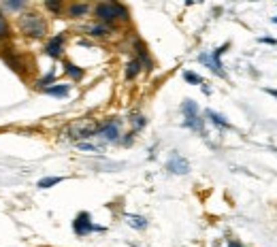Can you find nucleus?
Returning a JSON list of instances; mask_svg holds the SVG:
<instances>
[{"label":"nucleus","instance_id":"nucleus-1","mask_svg":"<svg viewBox=\"0 0 277 247\" xmlns=\"http://www.w3.org/2000/svg\"><path fill=\"white\" fill-rule=\"evenodd\" d=\"M92 13L96 17L98 24H105L109 26V28H113L115 24L120 22H128L130 20V11L126 5L122 3H115V0H111V3H98L92 7Z\"/></svg>","mask_w":277,"mask_h":247},{"label":"nucleus","instance_id":"nucleus-2","mask_svg":"<svg viewBox=\"0 0 277 247\" xmlns=\"http://www.w3.org/2000/svg\"><path fill=\"white\" fill-rule=\"evenodd\" d=\"M17 24H20V30L26 36H30V39L41 41V39H45V36H47V22H45V17H41L39 13H34V11L22 13L20 20H17Z\"/></svg>","mask_w":277,"mask_h":247},{"label":"nucleus","instance_id":"nucleus-3","mask_svg":"<svg viewBox=\"0 0 277 247\" xmlns=\"http://www.w3.org/2000/svg\"><path fill=\"white\" fill-rule=\"evenodd\" d=\"M98 124H101V122L92 120V117H81V120H75L73 124L66 128V136H68L70 141L83 143L85 139H92V136H96Z\"/></svg>","mask_w":277,"mask_h":247},{"label":"nucleus","instance_id":"nucleus-4","mask_svg":"<svg viewBox=\"0 0 277 247\" xmlns=\"http://www.w3.org/2000/svg\"><path fill=\"white\" fill-rule=\"evenodd\" d=\"M96 136L103 143H120L122 141V120L120 117H107L98 124Z\"/></svg>","mask_w":277,"mask_h":247},{"label":"nucleus","instance_id":"nucleus-5","mask_svg":"<svg viewBox=\"0 0 277 247\" xmlns=\"http://www.w3.org/2000/svg\"><path fill=\"white\" fill-rule=\"evenodd\" d=\"M181 113H183V126L190 128V130L203 132L205 130V120L199 113V105L194 103L192 98H186L181 103Z\"/></svg>","mask_w":277,"mask_h":247},{"label":"nucleus","instance_id":"nucleus-6","mask_svg":"<svg viewBox=\"0 0 277 247\" xmlns=\"http://www.w3.org/2000/svg\"><path fill=\"white\" fill-rule=\"evenodd\" d=\"M230 47L228 43H224L222 47H218V49H213L211 53H201L199 56V62L201 64H205L207 68H211V72H216L218 77H226V70H224V66H222V56H224V51Z\"/></svg>","mask_w":277,"mask_h":247},{"label":"nucleus","instance_id":"nucleus-7","mask_svg":"<svg viewBox=\"0 0 277 247\" xmlns=\"http://www.w3.org/2000/svg\"><path fill=\"white\" fill-rule=\"evenodd\" d=\"M73 232L77 236H85L90 232H105V226H98L92 222V215L87 211H81L75 219H73Z\"/></svg>","mask_w":277,"mask_h":247},{"label":"nucleus","instance_id":"nucleus-8","mask_svg":"<svg viewBox=\"0 0 277 247\" xmlns=\"http://www.w3.org/2000/svg\"><path fill=\"white\" fill-rule=\"evenodd\" d=\"M64 43H66V34L64 32L51 36V39L47 41V45H45V53L51 60H60L62 56H64Z\"/></svg>","mask_w":277,"mask_h":247},{"label":"nucleus","instance_id":"nucleus-9","mask_svg":"<svg viewBox=\"0 0 277 247\" xmlns=\"http://www.w3.org/2000/svg\"><path fill=\"white\" fill-rule=\"evenodd\" d=\"M132 51H135V58L143 64V70H145V72L154 70V60H151L149 51H147V47H145V43L137 39L135 43H132Z\"/></svg>","mask_w":277,"mask_h":247},{"label":"nucleus","instance_id":"nucleus-10","mask_svg":"<svg viewBox=\"0 0 277 247\" xmlns=\"http://www.w3.org/2000/svg\"><path fill=\"white\" fill-rule=\"evenodd\" d=\"M166 171L173 175H188L190 173V162L179 153H171V158L166 162Z\"/></svg>","mask_w":277,"mask_h":247},{"label":"nucleus","instance_id":"nucleus-11","mask_svg":"<svg viewBox=\"0 0 277 247\" xmlns=\"http://www.w3.org/2000/svg\"><path fill=\"white\" fill-rule=\"evenodd\" d=\"M64 11H66V17H70V20H81V17H87L92 13V5H87V3H70Z\"/></svg>","mask_w":277,"mask_h":247},{"label":"nucleus","instance_id":"nucleus-12","mask_svg":"<svg viewBox=\"0 0 277 247\" xmlns=\"http://www.w3.org/2000/svg\"><path fill=\"white\" fill-rule=\"evenodd\" d=\"M87 36H92V39H109V36L113 34V28H109V26H105V24H90L85 28Z\"/></svg>","mask_w":277,"mask_h":247},{"label":"nucleus","instance_id":"nucleus-13","mask_svg":"<svg viewBox=\"0 0 277 247\" xmlns=\"http://www.w3.org/2000/svg\"><path fill=\"white\" fill-rule=\"evenodd\" d=\"M141 72H143V64L137 58H130L126 62V66H124V79H126V81H135Z\"/></svg>","mask_w":277,"mask_h":247},{"label":"nucleus","instance_id":"nucleus-14","mask_svg":"<svg viewBox=\"0 0 277 247\" xmlns=\"http://www.w3.org/2000/svg\"><path fill=\"white\" fill-rule=\"evenodd\" d=\"M0 56H3V60H5L15 72H22V70H24V68H22V60H20V56H17L13 49H0Z\"/></svg>","mask_w":277,"mask_h":247},{"label":"nucleus","instance_id":"nucleus-15","mask_svg":"<svg viewBox=\"0 0 277 247\" xmlns=\"http://www.w3.org/2000/svg\"><path fill=\"white\" fill-rule=\"evenodd\" d=\"M70 84H53L51 88L47 90H43V94H47V96H53V98H66L70 94Z\"/></svg>","mask_w":277,"mask_h":247},{"label":"nucleus","instance_id":"nucleus-16","mask_svg":"<svg viewBox=\"0 0 277 247\" xmlns=\"http://www.w3.org/2000/svg\"><path fill=\"white\" fill-rule=\"evenodd\" d=\"M62 68H64V72L73 81H81L85 77V70L81 66H77V64H73V62H64V66H62Z\"/></svg>","mask_w":277,"mask_h":247},{"label":"nucleus","instance_id":"nucleus-17","mask_svg":"<svg viewBox=\"0 0 277 247\" xmlns=\"http://www.w3.org/2000/svg\"><path fill=\"white\" fill-rule=\"evenodd\" d=\"M124 219H126V224L130 228H135V230H145L147 228V219L143 215H135V213H126L124 215Z\"/></svg>","mask_w":277,"mask_h":247},{"label":"nucleus","instance_id":"nucleus-18","mask_svg":"<svg viewBox=\"0 0 277 247\" xmlns=\"http://www.w3.org/2000/svg\"><path fill=\"white\" fill-rule=\"evenodd\" d=\"M130 126H132V132H139V130H143V128L147 126V120H145V115H141V113H132L130 115Z\"/></svg>","mask_w":277,"mask_h":247},{"label":"nucleus","instance_id":"nucleus-19","mask_svg":"<svg viewBox=\"0 0 277 247\" xmlns=\"http://www.w3.org/2000/svg\"><path fill=\"white\" fill-rule=\"evenodd\" d=\"M205 115H207L209 120H211V124H216L218 128H230V124L226 122V117L220 115V113H216V111H211V109H207V111H205Z\"/></svg>","mask_w":277,"mask_h":247},{"label":"nucleus","instance_id":"nucleus-20","mask_svg":"<svg viewBox=\"0 0 277 247\" xmlns=\"http://www.w3.org/2000/svg\"><path fill=\"white\" fill-rule=\"evenodd\" d=\"M9 39H11V26H9L3 9H0V41H9Z\"/></svg>","mask_w":277,"mask_h":247},{"label":"nucleus","instance_id":"nucleus-21","mask_svg":"<svg viewBox=\"0 0 277 247\" xmlns=\"http://www.w3.org/2000/svg\"><path fill=\"white\" fill-rule=\"evenodd\" d=\"M53 84H56V70H49L47 72V75L45 77H43V79H39L37 81V88L41 90V92H43V90H47V88H51Z\"/></svg>","mask_w":277,"mask_h":247},{"label":"nucleus","instance_id":"nucleus-22","mask_svg":"<svg viewBox=\"0 0 277 247\" xmlns=\"http://www.w3.org/2000/svg\"><path fill=\"white\" fill-rule=\"evenodd\" d=\"M43 5H45V9L53 15H60L62 11H64V3H62V0H45Z\"/></svg>","mask_w":277,"mask_h":247},{"label":"nucleus","instance_id":"nucleus-23","mask_svg":"<svg viewBox=\"0 0 277 247\" xmlns=\"http://www.w3.org/2000/svg\"><path fill=\"white\" fill-rule=\"evenodd\" d=\"M183 81H188L190 86H205L203 77L196 75V72H192V70H186V72H183Z\"/></svg>","mask_w":277,"mask_h":247},{"label":"nucleus","instance_id":"nucleus-24","mask_svg":"<svg viewBox=\"0 0 277 247\" xmlns=\"http://www.w3.org/2000/svg\"><path fill=\"white\" fill-rule=\"evenodd\" d=\"M58 184H62V177H45V179H41V181H39L37 188H41V190H49V188L58 186Z\"/></svg>","mask_w":277,"mask_h":247},{"label":"nucleus","instance_id":"nucleus-25","mask_svg":"<svg viewBox=\"0 0 277 247\" xmlns=\"http://www.w3.org/2000/svg\"><path fill=\"white\" fill-rule=\"evenodd\" d=\"M5 7L9 11H22V9H26V0H7Z\"/></svg>","mask_w":277,"mask_h":247},{"label":"nucleus","instance_id":"nucleus-26","mask_svg":"<svg viewBox=\"0 0 277 247\" xmlns=\"http://www.w3.org/2000/svg\"><path fill=\"white\" fill-rule=\"evenodd\" d=\"M77 147L83 149V151H101V147L94 145V143H77Z\"/></svg>","mask_w":277,"mask_h":247},{"label":"nucleus","instance_id":"nucleus-27","mask_svg":"<svg viewBox=\"0 0 277 247\" xmlns=\"http://www.w3.org/2000/svg\"><path fill=\"white\" fill-rule=\"evenodd\" d=\"M122 136H124V139H122L120 143H122V145H126V147H130V145L135 143V132H132V130H130L128 134H122Z\"/></svg>","mask_w":277,"mask_h":247},{"label":"nucleus","instance_id":"nucleus-28","mask_svg":"<svg viewBox=\"0 0 277 247\" xmlns=\"http://www.w3.org/2000/svg\"><path fill=\"white\" fill-rule=\"evenodd\" d=\"M258 41H260V43H269V45H277V39H273V36H260Z\"/></svg>","mask_w":277,"mask_h":247},{"label":"nucleus","instance_id":"nucleus-29","mask_svg":"<svg viewBox=\"0 0 277 247\" xmlns=\"http://www.w3.org/2000/svg\"><path fill=\"white\" fill-rule=\"evenodd\" d=\"M226 247H243V243L237 241V239H228V241H226Z\"/></svg>","mask_w":277,"mask_h":247},{"label":"nucleus","instance_id":"nucleus-30","mask_svg":"<svg viewBox=\"0 0 277 247\" xmlns=\"http://www.w3.org/2000/svg\"><path fill=\"white\" fill-rule=\"evenodd\" d=\"M264 92H269L271 96H275V98H277V90H269V88H266V90H264Z\"/></svg>","mask_w":277,"mask_h":247},{"label":"nucleus","instance_id":"nucleus-31","mask_svg":"<svg viewBox=\"0 0 277 247\" xmlns=\"http://www.w3.org/2000/svg\"><path fill=\"white\" fill-rule=\"evenodd\" d=\"M273 24H277V17H273Z\"/></svg>","mask_w":277,"mask_h":247}]
</instances>
